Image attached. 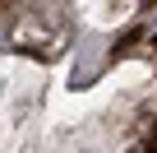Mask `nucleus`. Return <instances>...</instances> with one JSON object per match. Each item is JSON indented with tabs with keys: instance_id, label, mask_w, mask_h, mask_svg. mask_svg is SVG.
I'll return each instance as SVG.
<instances>
[{
	"instance_id": "nucleus-1",
	"label": "nucleus",
	"mask_w": 157,
	"mask_h": 153,
	"mask_svg": "<svg viewBox=\"0 0 157 153\" xmlns=\"http://www.w3.org/2000/svg\"><path fill=\"white\" fill-rule=\"evenodd\" d=\"M5 5H10V0H0V10H5Z\"/></svg>"
}]
</instances>
